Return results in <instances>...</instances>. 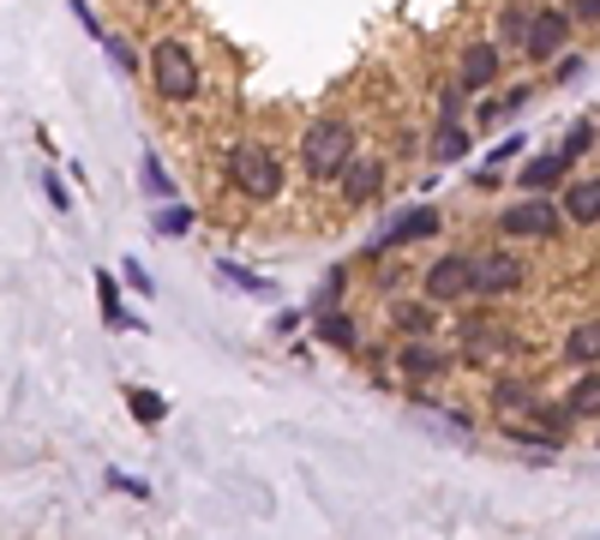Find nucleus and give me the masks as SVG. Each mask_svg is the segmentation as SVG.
Masks as SVG:
<instances>
[{
    "instance_id": "f257e3e1",
    "label": "nucleus",
    "mask_w": 600,
    "mask_h": 540,
    "mask_svg": "<svg viewBox=\"0 0 600 540\" xmlns=\"http://www.w3.org/2000/svg\"><path fill=\"white\" fill-rule=\"evenodd\" d=\"M355 151H360V139H355V126H348L343 114L313 121V126H306V139H301L306 181H343V169L355 163Z\"/></svg>"
},
{
    "instance_id": "f03ea898",
    "label": "nucleus",
    "mask_w": 600,
    "mask_h": 540,
    "mask_svg": "<svg viewBox=\"0 0 600 540\" xmlns=\"http://www.w3.org/2000/svg\"><path fill=\"white\" fill-rule=\"evenodd\" d=\"M228 181H234V193L253 198V204L283 198V163H276V151H265V144H253V139L228 144Z\"/></svg>"
},
{
    "instance_id": "7ed1b4c3",
    "label": "nucleus",
    "mask_w": 600,
    "mask_h": 540,
    "mask_svg": "<svg viewBox=\"0 0 600 540\" xmlns=\"http://www.w3.org/2000/svg\"><path fill=\"white\" fill-rule=\"evenodd\" d=\"M151 84H156V96H163V102H193L204 91L193 49H186V42H174V37L156 42V49H151Z\"/></svg>"
},
{
    "instance_id": "20e7f679",
    "label": "nucleus",
    "mask_w": 600,
    "mask_h": 540,
    "mask_svg": "<svg viewBox=\"0 0 600 540\" xmlns=\"http://www.w3.org/2000/svg\"><path fill=\"white\" fill-rule=\"evenodd\" d=\"M565 223H570L565 204H552V198H517V204L499 216V235H505V241H552Z\"/></svg>"
},
{
    "instance_id": "39448f33",
    "label": "nucleus",
    "mask_w": 600,
    "mask_h": 540,
    "mask_svg": "<svg viewBox=\"0 0 600 540\" xmlns=\"http://www.w3.org/2000/svg\"><path fill=\"white\" fill-rule=\"evenodd\" d=\"M420 295L438 300V306L475 300V258H468V253H438L427 265V276H420Z\"/></svg>"
},
{
    "instance_id": "423d86ee",
    "label": "nucleus",
    "mask_w": 600,
    "mask_h": 540,
    "mask_svg": "<svg viewBox=\"0 0 600 540\" xmlns=\"http://www.w3.org/2000/svg\"><path fill=\"white\" fill-rule=\"evenodd\" d=\"M522 288V258L505 253V246H492V253L475 258V300H505Z\"/></svg>"
},
{
    "instance_id": "0eeeda50",
    "label": "nucleus",
    "mask_w": 600,
    "mask_h": 540,
    "mask_svg": "<svg viewBox=\"0 0 600 540\" xmlns=\"http://www.w3.org/2000/svg\"><path fill=\"white\" fill-rule=\"evenodd\" d=\"M438 228H445V223H438V211H433V204H420V211H408V216H397V223H390L385 235H378V241L367 246V253H397V246L433 241Z\"/></svg>"
},
{
    "instance_id": "6e6552de",
    "label": "nucleus",
    "mask_w": 600,
    "mask_h": 540,
    "mask_svg": "<svg viewBox=\"0 0 600 540\" xmlns=\"http://www.w3.org/2000/svg\"><path fill=\"white\" fill-rule=\"evenodd\" d=\"M570 12H559V7H535V31H529V42H522V54L529 61H552V54L565 49V37H570Z\"/></svg>"
},
{
    "instance_id": "1a4fd4ad",
    "label": "nucleus",
    "mask_w": 600,
    "mask_h": 540,
    "mask_svg": "<svg viewBox=\"0 0 600 540\" xmlns=\"http://www.w3.org/2000/svg\"><path fill=\"white\" fill-rule=\"evenodd\" d=\"M499 67H505V49H499V42H475V49H462L457 79L468 84V91H487V84L499 79Z\"/></svg>"
},
{
    "instance_id": "9d476101",
    "label": "nucleus",
    "mask_w": 600,
    "mask_h": 540,
    "mask_svg": "<svg viewBox=\"0 0 600 540\" xmlns=\"http://www.w3.org/2000/svg\"><path fill=\"white\" fill-rule=\"evenodd\" d=\"M336 186H343L348 204H367V198H378V186H385V169H378V156L355 151V163L343 169V181H336Z\"/></svg>"
},
{
    "instance_id": "9b49d317",
    "label": "nucleus",
    "mask_w": 600,
    "mask_h": 540,
    "mask_svg": "<svg viewBox=\"0 0 600 540\" xmlns=\"http://www.w3.org/2000/svg\"><path fill=\"white\" fill-rule=\"evenodd\" d=\"M570 163H577V156L559 144L552 156H535V163H522V186H529V193H552V186H565Z\"/></svg>"
},
{
    "instance_id": "f8f14e48",
    "label": "nucleus",
    "mask_w": 600,
    "mask_h": 540,
    "mask_svg": "<svg viewBox=\"0 0 600 540\" xmlns=\"http://www.w3.org/2000/svg\"><path fill=\"white\" fill-rule=\"evenodd\" d=\"M397 367H403L408 378H433V373H445V367H450V355L415 337V343H403V348H397Z\"/></svg>"
},
{
    "instance_id": "ddd939ff",
    "label": "nucleus",
    "mask_w": 600,
    "mask_h": 540,
    "mask_svg": "<svg viewBox=\"0 0 600 540\" xmlns=\"http://www.w3.org/2000/svg\"><path fill=\"white\" fill-rule=\"evenodd\" d=\"M559 204H565V216H570V223L594 228V223H600V181H570Z\"/></svg>"
},
{
    "instance_id": "4468645a",
    "label": "nucleus",
    "mask_w": 600,
    "mask_h": 540,
    "mask_svg": "<svg viewBox=\"0 0 600 540\" xmlns=\"http://www.w3.org/2000/svg\"><path fill=\"white\" fill-rule=\"evenodd\" d=\"M96 295H102V325H109V330H139V318L121 306V288H114L109 271H96Z\"/></svg>"
},
{
    "instance_id": "2eb2a0df",
    "label": "nucleus",
    "mask_w": 600,
    "mask_h": 540,
    "mask_svg": "<svg viewBox=\"0 0 600 540\" xmlns=\"http://www.w3.org/2000/svg\"><path fill=\"white\" fill-rule=\"evenodd\" d=\"M529 31H535V7H499V49H522L529 42Z\"/></svg>"
},
{
    "instance_id": "dca6fc26",
    "label": "nucleus",
    "mask_w": 600,
    "mask_h": 540,
    "mask_svg": "<svg viewBox=\"0 0 600 540\" xmlns=\"http://www.w3.org/2000/svg\"><path fill=\"white\" fill-rule=\"evenodd\" d=\"M565 360H577V367H600V318H589V325H577L565 337Z\"/></svg>"
},
{
    "instance_id": "f3484780",
    "label": "nucleus",
    "mask_w": 600,
    "mask_h": 540,
    "mask_svg": "<svg viewBox=\"0 0 600 540\" xmlns=\"http://www.w3.org/2000/svg\"><path fill=\"white\" fill-rule=\"evenodd\" d=\"M390 325H397L403 337H427V330L438 325V300H427V306H408V300H397V306H390Z\"/></svg>"
},
{
    "instance_id": "a211bd4d",
    "label": "nucleus",
    "mask_w": 600,
    "mask_h": 540,
    "mask_svg": "<svg viewBox=\"0 0 600 540\" xmlns=\"http://www.w3.org/2000/svg\"><path fill=\"white\" fill-rule=\"evenodd\" d=\"M468 151H475L468 126H433V163H462Z\"/></svg>"
},
{
    "instance_id": "6ab92c4d",
    "label": "nucleus",
    "mask_w": 600,
    "mask_h": 540,
    "mask_svg": "<svg viewBox=\"0 0 600 540\" xmlns=\"http://www.w3.org/2000/svg\"><path fill=\"white\" fill-rule=\"evenodd\" d=\"M565 408H570V415H577V420H600V373H582L577 385H570Z\"/></svg>"
},
{
    "instance_id": "aec40b11",
    "label": "nucleus",
    "mask_w": 600,
    "mask_h": 540,
    "mask_svg": "<svg viewBox=\"0 0 600 540\" xmlns=\"http://www.w3.org/2000/svg\"><path fill=\"white\" fill-rule=\"evenodd\" d=\"M540 397L529 385H522V378H499V385H492V408H499V415H529Z\"/></svg>"
},
{
    "instance_id": "412c9836",
    "label": "nucleus",
    "mask_w": 600,
    "mask_h": 540,
    "mask_svg": "<svg viewBox=\"0 0 600 540\" xmlns=\"http://www.w3.org/2000/svg\"><path fill=\"white\" fill-rule=\"evenodd\" d=\"M313 343L355 348V318H348V313H318V318H313Z\"/></svg>"
},
{
    "instance_id": "4be33fe9",
    "label": "nucleus",
    "mask_w": 600,
    "mask_h": 540,
    "mask_svg": "<svg viewBox=\"0 0 600 540\" xmlns=\"http://www.w3.org/2000/svg\"><path fill=\"white\" fill-rule=\"evenodd\" d=\"M126 408H133L139 427H156V420L169 415V397H156V390H126Z\"/></svg>"
},
{
    "instance_id": "5701e85b",
    "label": "nucleus",
    "mask_w": 600,
    "mask_h": 540,
    "mask_svg": "<svg viewBox=\"0 0 600 540\" xmlns=\"http://www.w3.org/2000/svg\"><path fill=\"white\" fill-rule=\"evenodd\" d=\"M151 228H156V235H174V241H181L186 235V228H193V211H186V204H156V216H151Z\"/></svg>"
},
{
    "instance_id": "b1692460",
    "label": "nucleus",
    "mask_w": 600,
    "mask_h": 540,
    "mask_svg": "<svg viewBox=\"0 0 600 540\" xmlns=\"http://www.w3.org/2000/svg\"><path fill=\"white\" fill-rule=\"evenodd\" d=\"M462 114H468V84H445V96H438V126H462Z\"/></svg>"
},
{
    "instance_id": "393cba45",
    "label": "nucleus",
    "mask_w": 600,
    "mask_h": 540,
    "mask_svg": "<svg viewBox=\"0 0 600 540\" xmlns=\"http://www.w3.org/2000/svg\"><path fill=\"white\" fill-rule=\"evenodd\" d=\"M139 174H144V193H151V198H174V181H169V174H163V163H156V151H144L139 156Z\"/></svg>"
},
{
    "instance_id": "a878e982",
    "label": "nucleus",
    "mask_w": 600,
    "mask_h": 540,
    "mask_svg": "<svg viewBox=\"0 0 600 540\" xmlns=\"http://www.w3.org/2000/svg\"><path fill=\"white\" fill-rule=\"evenodd\" d=\"M216 276H228V283H241V288H246V295H276V288L265 283V276H253V271H241V265H228V258H223V265H216Z\"/></svg>"
},
{
    "instance_id": "bb28decb",
    "label": "nucleus",
    "mask_w": 600,
    "mask_h": 540,
    "mask_svg": "<svg viewBox=\"0 0 600 540\" xmlns=\"http://www.w3.org/2000/svg\"><path fill=\"white\" fill-rule=\"evenodd\" d=\"M594 139H600V133H594V121H570L565 151H570V156H589V151H594Z\"/></svg>"
},
{
    "instance_id": "cd10ccee",
    "label": "nucleus",
    "mask_w": 600,
    "mask_h": 540,
    "mask_svg": "<svg viewBox=\"0 0 600 540\" xmlns=\"http://www.w3.org/2000/svg\"><path fill=\"white\" fill-rule=\"evenodd\" d=\"M336 300H343V271H330L325 283H318V295H313V318H318V313H336Z\"/></svg>"
},
{
    "instance_id": "c85d7f7f",
    "label": "nucleus",
    "mask_w": 600,
    "mask_h": 540,
    "mask_svg": "<svg viewBox=\"0 0 600 540\" xmlns=\"http://www.w3.org/2000/svg\"><path fill=\"white\" fill-rule=\"evenodd\" d=\"M102 49H109V61L121 67V72H139V54H133V42H126V37H109Z\"/></svg>"
},
{
    "instance_id": "c756f323",
    "label": "nucleus",
    "mask_w": 600,
    "mask_h": 540,
    "mask_svg": "<svg viewBox=\"0 0 600 540\" xmlns=\"http://www.w3.org/2000/svg\"><path fill=\"white\" fill-rule=\"evenodd\" d=\"M72 19H79V24H84V31H91L96 42H109V31L96 24V7H91V0H72Z\"/></svg>"
},
{
    "instance_id": "7c9ffc66",
    "label": "nucleus",
    "mask_w": 600,
    "mask_h": 540,
    "mask_svg": "<svg viewBox=\"0 0 600 540\" xmlns=\"http://www.w3.org/2000/svg\"><path fill=\"white\" fill-rule=\"evenodd\" d=\"M517 151H529V139H522V133H510L505 144H492V151H487V163L499 169V163H510V156H517Z\"/></svg>"
},
{
    "instance_id": "2f4dec72",
    "label": "nucleus",
    "mask_w": 600,
    "mask_h": 540,
    "mask_svg": "<svg viewBox=\"0 0 600 540\" xmlns=\"http://www.w3.org/2000/svg\"><path fill=\"white\" fill-rule=\"evenodd\" d=\"M109 487H121V492H126V499H151V487H144V480H139V475H121V469H114V475H109Z\"/></svg>"
},
{
    "instance_id": "473e14b6",
    "label": "nucleus",
    "mask_w": 600,
    "mask_h": 540,
    "mask_svg": "<svg viewBox=\"0 0 600 540\" xmlns=\"http://www.w3.org/2000/svg\"><path fill=\"white\" fill-rule=\"evenodd\" d=\"M42 193H49V204H54V211H72V198H67V186H61V181H54V174H42Z\"/></svg>"
},
{
    "instance_id": "72a5a7b5",
    "label": "nucleus",
    "mask_w": 600,
    "mask_h": 540,
    "mask_svg": "<svg viewBox=\"0 0 600 540\" xmlns=\"http://www.w3.org/2000/svg\"><path fill=\"white\" fill-rule=\"evenodd\" d=\"M570 19H577V24H600V0H570Z\"/></svg>"
},
{
    "instance_id": "f704fd0d",
    "label": "nucleus",
    "mask_w": 600,
    "mask_h": 540,
    "mask_svg": "<svg viewBox=\"0 0 600 540\" xmlns=\"http://www.w3.org/2000/svg\"><path fill=\"white\" fill-rule=\"evenodd\" d=\"M126 283H133L139 295H151V276H144V265H133V258H126Z\"/></svg>"
},
{
    "instance_id": "c9c22d12",
    "label": "nucleus",
    "mask_w": 600,
    "mask_h": 540,
    "mask_svg": "<svg viewBox=\"0 0 600 540\" xmlns=\"http://www.w3.org/2000/svg\"><path fill=\"white\" fill-rule=\"evenodd\" d=\"M139 7H169V0H139Z\"/></svg>"
}]
</instances>
